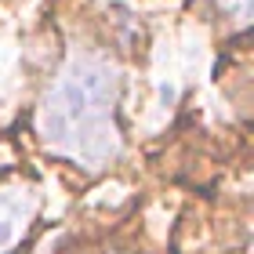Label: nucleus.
Here are the masks:
<instances>
[{"instance_id":"1","label":"nucleus","mask_w":254,"mask_h":254,"mask_svg":"<svg viewBox=\"0 0 254 254\" xmlns=\"http://www.w3.org/2000/svg\"><path fill=\"white\" fill-rule=\"evenodd\" d=\"M124 73L117 62L76 51L37 106V134L55 156L84 171H102L124 153L117 106Z\"/></svg>"},{"instance_id":"2","label":"nucleus","mask_w":254,"mask_h":254,"mask_svg":"<svg viewBox=\"0 0 254 254\" xmlns=\"http://www.w3.org/2000/svg\"><path fill=\"white\" fill-rule=\"evenodd\" d=\"M33 214H37V192L33 189H22V186L0 189V254H7L22 240Z\"/></svg>"},{"instance_id":"3","label":"nucleus","mask_w":254,"mask_h":254,"mask_svg":"<svg viewBox=\"0 0 254 254\" xmlns=\"http://www.w3.org/2000/svg\"><path fill=\"white\" fill-rule=\"evenodd\" d=\"M225 11V18H233L236 26H247V18H251V0H218Z\"/></svg>"}]
</instances>
